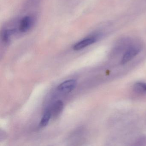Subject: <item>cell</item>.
I'll return each mask as SVG.
<instances>
[{
  "label": "cell",
  "mask_w": 146,
  "mask_h": 146,
  "mask_svg": "<svg viewBox=\"0 0 146 146\" xmlns=\"http://www.w3.org/2000/svg\"><path fill=\"white\" fill-rule=\"evenodd\" d=\"M77 82L75 79L66 80L60 84L58 87V90L63 93H68L75 89Z\"/></svg>",
  "instance_id": "6da1fadb"
},
{
  "label": "cell",
  "mask_w": 146,
  "mask_h": 146,
  "mask_svg": "<svg viewBox=\"0 0 146 146\" xmlns=\"http://www.w3.org/2000/svg\"><path fill=\"white\" fill-rule=\"evenodd\" d=\"M140 51V48L137 47H132L129 48L125 53L121 60V64H126L135 58Z\"/></svg>",
  "instance_id": "7a4b0ae2"
},
{
  "label": "cell",
  "mask_w": 146,
  "mask_h": 146,
  "mask_svg": "<svg viewBox=\"0 0 146 146\" xmlns=\"http://www.w3.org/2000/svg\"><path fill=\"white\" fill-rule=\"evenodd\" d=\"M96 41V38L94 36L85 38L75 44L73 47V49L75 51L81 50L94 43Z\"/></svg>",
  "instance_id": "3957f363"
},
{
  "label": "cell",
  "mask_w": 146,
  "mask_h": 146,
  "mask_svg": "<svg viewBox=\"0 0 146 146\" xmlns=\"http://www.w3.org/2000/svg\"><path fill=\"white\" fill-rule=\"evenodd\" d=\"M34 19L30 16L25 17L21 20L19 29L21 32H26L33 26Z\"/></svg>",
  "instance_id": "277c9868"
},
{
  "label": "cell",
  "mask_w": 146,
  "mask_h": 146,
  "mask_svg": "<svg viewBox=\"0 0 146 146\" xmlns=\"http://www.w3.org/2000/svg\"><path fill=\"white\" fill-rule=\"evenodd\" d=\"M64 108V103L60 100L57 101L53 105L51 111L52 117H57L63 111Z\"/></svg>",
  "instance_id": "5b68a950"
},
{
  "label": "cell",
  "mask_w": 146,
  "mask_h": 146,
  "mask_svg": "<svg viewBox=\"0 0 146 146\" xmlns=\"http://www.w3.org/2000/svg\"><path fill=\"white\" fill-rule=\"evenodd\" d=\"M51 117H52V114H51V111L50 110H47L42 118L40 122V126L42 127L46 126Z\"/></svg>",
  "instance_id": "8992f818"
},
{
  "label": "cell",
  "mask_w": 146,
  "mask_h": 146,
  "mask_svg": "<svg viewBox=\"0 0 146 146\" xmlns=\"http://www.w3.org/2000/svg\"><path fill=\"white\" fill-rule=\"evenodd\" d=\"M135 90L139 93H146V84L137 82L135 84Z\"/></svg>",
  "instance_id": "52a82bcc"
}]
</instances>
